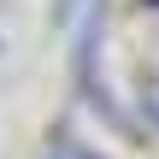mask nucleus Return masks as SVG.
<instances>
[{"label": "nucleus", "mask_w": 159, "mask_h": 159, "mask_svg": "<svg viewBox=\"0 0 159 159\" xmlns=\"http://www.w3.org/2000/svg\"><path fill=\"white\" fill-rule=\"evenodd\" d=\"M148 6H159V0H148Z\"/></svg>", "instance_id": "obj_1"}]
</instances>
